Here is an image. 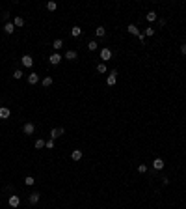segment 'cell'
Masks as SVG:
<instances>
[{
    "instance_id": "6da1fadb",
    "label": "cell",
    "mask_w": 186,
    "mask_h": 209,
    "mask_svg": "<svg viewBox=\"0 0 186 209\" xmlns=\"http://www.w3.org/2000/svg\"><path fill=\"white\" fill-rule=\"evenodd\" d=\"M116 82H117V71L112 69V71H110V75H108V78H106V84H108V86H116Z\"/></svg>"
},
{
    "instance_id": "7a4b0ae2",
    "label": "cell",
    "mask_w": 186,
    "mask_h": 209,
    "mask_svg": "<svg viewBox=\"0 0 186 209\" xmlns=\"http://www.w3.org/2000/svg\"><path fill=\"white\" fill-rule=\"evenodd\" d=\"M63 135H65V129H63V127H56V129L50 131V138H52V140L60 138V136H63Z\"/></svg>"
},
{
    "instance_id": "3957f363",
    "label": "cell",
    "mask_w": 186,
    "mask_h": 209,
    "mask_svg": "<svg viewBox=\"0 0 186 209\" xmlns=\"http://www.w3.org/2000/svg\"><path fill=\"white\" fill-rule=\"evenodd\" d=\"M62 60H63V56H62L60 52H52V54L49 56V62H50L52 65H58V64H60Z\"/></svg>"
},
{
    "instance_id": "277c9868",
    "label": "cell",
    "mask_w": 186,
    "mask_h": 209,
    "mask_svg": "<svg viewBox=\"0 0 186 209\" xmlns=\"http://www.w3.org/2000/svg\"><path fill=\"white\" fill-rule=\"evenodd\" d=\"M112 58V50L108 49V47H104V49H101V60H102V64H104L106 60H110Z\"/></svg>"
},
{
    "instance_id": "5b68a950",
    "label": "cell",
    "mask_w": 186,
    "mask_h": 209,
    "mask_svg": "<svg viewBox=\"0 0 186 209\" xmlns=\"http://www.w3.org/2000/svg\"><path fill=\"white\" fill-rule=\"evenodd\" d=\"M7 204H9V207H19V204H21V198H19V194H11L9 200H7Z\"/></svg>"
},
{
    "instance_id": "8992f818",
    "label": "cell",
    "mask_w": 186,
    "mask_h": 209,
    "mask_svg": "<svg viewBox=\"0 0 186 209\" xmlns=\"http://www.w3.org/2000/svg\"><path fill=\"white\" fill-rule=\"evenodd\" d=\"M21 62H22L24 67H32V65H34V58H32L30 54H24V56L21 58Z\"/></svg>"
},
{
    "instance_id": "52a82bcc",
    "label": "cell",
    "mask_w": 186,
    "mask_h": 209,
    "mask_svg": "<svg viewBox=\"0 0 186 209\" xmlns=\"http://www.w3.org/2000/svg\"><path fill=\"white\" fill-rule=\"evenodd\" d=\"M11 116V110L7 106H0V120H7Z\"/></svg>"
},
{
    "instance_id": "ba28073f",
    "label": "cell",
    "mask_w": 186,
    "mask_h": 209,
    "mask_svg": "<svg viewBox=\"0 0 186 209\" xmlns=\"http://www.w3.org/2000/svg\"><path fill=\"white\" fill-rule=\"evenodd\" d=\"M22 131H24V135H34V131H35V125L34 123H24V127H22Z\"/></svg>"
},
{
    "instance_id": "9c48e42d",
    "label": "cell",
    "mask_w": 186,
    "mask_h": 209,
    "mask_svg": "<svg viewBox=\"0 0 186 209\" xmlns=\"http://www.w3.org/2000/svg\"><path fill=\"white\" fill-rule=\"evenodd\" d=\"M37 82H39V75L37 73H30L28 75V84L34 86V84H37Z\"/></svg>"
},
{
    "instance_id": "30bf717a",
    "label": "cell",
    "mask_w": 186,
    "mask_h": 209,
    "mask_svg": "<svg viewBox=\"0 0 186 209\" xmlns=\"http://www.w3.org/2000/svg\"><path fill=\"white\" fill-rule=\"evenodd\" d=\"M13 25H15V28H22V26H24V19L17 15V17L13 19Z\"/></svg>"
},
{
    "instance_id": "8fae6325",
    "label": "cell",
    "mask_w": 186,
    "mask_h": 209,
    "mask_svg": "<svg viewBox=\"0 0 186 209\" xmlns=\"http://www.w3.org/2000/svg\"><path fill=\"white\" fill-rule=\"evenodd\" d=\"M4 32L6 34H13L15 32V25L13 22H6V25H4Z\"/></svg>"
},
{
    "instance_id": "7c38bea8",
    "label": "cell",
    "mask_w": 186,
    "mask_h": 209,
    "mask_svg": "<svg viewBox=\"0 0 186 209\" xmlns=\"http://www.w3.org/2000/svg\"><path fill=\"white\" fill-rule=\"evenodd\" d=\"M71 35H73V37H80L82 35V28L80 26H73V28H71Z\"/></svg>"
},
{
    "instance_id": "4fadbf2b",
    "label": "cell",
    "mask_w": 186,
    "mask_h": 209,
    "mask_svg": "<svg viewBox=\"0 0 186 209\" xmlns=\"http://www.w3.org/2000/svg\"><path fill=\"white\" fill-rule=\"evenodd\" d=\"M153 168H155V170H162V168H164V161L162 159H155L153 161Z\"/></svg>"
},
{
    "instance_id": "5bb4252c",
    "label": "cell",
    "mask_w": 186,
    "mask_h": 209,
    "mask_svg": "<svg viewBox=\"0 0 186 209\" xmlns=\"http://www.w3.org/2000/svg\"><path fill=\"white\" fill-rule=\"evenodd\" d=\"M126 30H129V34H132V35H140V30H138L136 25H129V26H126Z\"/></svg>"
},
{
    "instance_id": "9a60e30c",
    "label": "cell",
    "mask_w": 186,
    "mask_h": 209,
    "mask_svg": "<svg viewBox=\"0 0 186 209\" xmlns=\"http://www.w3.org/2000/svg\"><path fill=\"white\" fill-rule=\"evenodd\" d=\"M71 159H73V161H80V159H82V151H80V149H73V153H71Z\"/></svg>"
},
{
    "instance_id": "2e32d148",
    "label": "cell",
    "mask_w": 186,
    "mask_h": 209,
    "mask_svg": "<svg viewBox=\"0 0 186 209\" xmlns=\"http://www.w3.org/2000/svg\"><path fill=\"white\" fill-rule=\"evenodd\" d=\"M28 202L30 204H37L39 202V192H32V194L28 196Z\"/></svg>"
},
{
    "instance_id": "e0dca14e",
    "label": "cell",
    "mask_w": 186,
    "mask_h": 209,
    "mask_svg": "<svg viewBox=\"0 0 186 209\" xmlns=\"http://www.w3.org/2000/svg\"><path fill=\"white\" fill-rule=\"evenodd\" d=\"M76 50H67L65 52V60H76Z\"/></svg>"
},
{
    "instance_id": "ac0fdd59",
    "label": "cell",
    "mask_w": 186,
    "mask_h": 209,
    "mask_svg": "<svg viewBox=\"0 0 186 209\" xmlns=\"http://www.w3.org/2000/svg\"><path fill=\"white\" fill-rule=\"evenodd\" d=\"M95 34H97L99 37H104V35H106V28H104V26H97V30H95Z\"/></svg>"
},
{
    "instance_id": "d6986e66",
    "label": "cell",
    "mask_w": 186,
    "mask_h": 209,
    "mask_svg": "<svg viewBox=\"0 0 186 209\" xmlns=\"http://www.w3.org/2000/svg\"><path fill=\"white\" fill-rule=\"evenodd\" d=\"M52 47H54V50H56V52H58V50H60L62 47H63V41H62V39H54Z\"/></svg>"
},
{
    "instance_id": "ffe728a7",
    "label": "cell",
    "mask_w": 186,
    "mask_h": 209,
    "mask_svg": "<svg viewBox=\"0 0 186 209\" xmlns=\"http://www.w3.org/2000/svg\"><path fill=\"white\" fill-rule=\"evenodd\" d=\"M41 84L45 86V88H49V86H52V77H45V78L41 80Z\"/></svg>"
},
{
    "instance_id": "44dd1931",
    "label": "cell",
    "mask_w": 186,
    "mask_h": 209,
    "mask_svg": "<svg viewBox=\"0 0 186 209\" xmlns=\"http://www.w3.org/2000/svg\"><path fill=\"white\" fill-rule=\"evenodd\" d=\"M88 49L93 52V50H97V49H99V43H97V41H89V43H88Z\"/></svg>"
},
{
    "instance_id": "7402d4cb",
    "label": "cell",
    "mask_w": 186,
    "mask_h": 209,
    "mask_svg": "<svg viewBox=\"0 0 186 209\" xmlns=\"http://www.w3.org/2000/svg\"><path fill=\"white\" fill-rule=\"evenodd\" d=\"M56 7H58L56 2H52V0H50V2H47V10H49V11H54Z\"/></svg>"
},
{
    "instance_id": "603a6c76",
    "label": "cell",
    "mask_w": 186,
    "mask_h": 209,
    "mask_svg": "<svg viewBox=\"0 0 186 209\" xmlns=\"http://www.w3.org/2000/svg\"><path fill=\"white\" fill-rule=\"evenodd\" d=\"M145 17H147V21H149V22H153V21H156V13H155V11H149V13H147V15H145Z\"/></svg>"
},
{
    "instance_id": "cb8c5ba5",
    "label": "cell",
    "mask_w": 186,
    "mask_h": 209,
    "mask_svg": "<svg viewBox=\"0 0 186 209\" xmlns=\"http://www.w3.org/2000/svg\"><path fill=\"white\" fill-rule=\"evenodd\" d=\"M43 148H45V140L37 138V140H35V149H43Z\"/></svg>"
},
{
    "instance_id": "d4e9b609",
    "label": "cell",
    "mask_w": 186,
    "mask_h": 209,
    "mask_svg": "<svg viewBox=\"0 0 186 209\" xmlns=\"http://www.w3.org/2000/svg\"><path fill=\"white\" fill-rule=\"evenodd\" d=\"M97 71H99V73H106V71H108V67H106V64H102V62H101V64L97 65Z\"/></svg>"
},
{
    "instance_id": "484cf974",
    "label": "cell",
    "mask_w": 186,
    "mask_h": 209,
    "mask_svg": "<svg viewBox=\"0 0 186 209\" xmlns=\"http://www.w3.org/2000/svg\"><path fill=\"white\" fill-rule=\"evenodd\" d=\"M13 78L21 80V78H22V71H21V69H15V71H13Z\"/></svg>"
},
{
    "instance_id": "4316f807",
    "label": "cell",
    "mask_w": 186,
    "mask_h": 209,
    "mask_svg": "<svg viewBox=\"0 0 186 209\" xmlns=\"http://www.w3.org/2000/svg\"><path fill=\"white\" fill-rule=\"evenodd\" d=\"M34 177H32V176H28V177H24V185H28V187H32V185H34Z\"/></svg>"
},
{
    "instance_id": "83f0119b",
    "label": "cell",
    "mask_w": 186,
    "mask_h": 209,
    "mask_svg": "<svg viewBox=\"0 0 186 209\" xmlns=\"http://www.w3.org/2000/svg\"><path fill=\"white\" fill-rule=\"evenodd\" d=\"M138 172H140V174H145V172H147V164H138Z\"/></svg>"
},
{
    "instance_id": "f1b7e54d",
    "label": "cell",
    "mask_w": 186,
    "mask_h": 209,
    "mask_svg": "<svg viewBox=\"0 0 186 209\" xmlns=\"http://www.w3.org/2000/svg\"><path fill=\"white\" fill-rule=\"evenodd\" d=\"M45 148H47V149H52V148H54V140H52V138L47 140V142H45Z\"/></svg>"
},
{
    "instance_id": "f546056e",
    "label": "cell",
    "mask_w": 186,
    "mask_h": 209,
    "mask_svg": "<svg viewBox=\"0 0 186 209\" xmlns=\"http://www.w3.org/2000/svg\"><path fill=\"white\" fill-rule=\"evenodd\" d=\"M145 35H155V30H153V28H147V30H145Z\"/></svg>"
},
{
    "instance_id": "4dcf8cb0",
    "label": "cell",
    "mask_w": 186,
    "mask_h": 209,
    "mask_svg": "<svg viewBox=\"0 0 186 209\" xmlns=\"http://www.w3.org/2000/svg\"><path fill=\"white\" fill-rule=\"evenodd\" d=\"M181 52H183V54H184V56H186V43H184V45H183V47H181Z\"/></svg>"
}]
</instances>
